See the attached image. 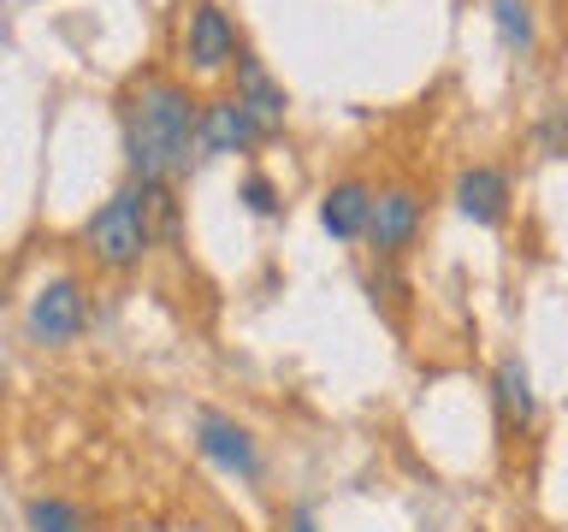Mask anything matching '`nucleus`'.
Returning a JSON list of instances; mask_svg holds the SVG:
<instances>
[{"label": "nucleus", "instance_id": "423d86ee", "mask_svg": "<svg viewBox=\"0 0 568 532\" xmlns=\"http://www.w3.org/2000/svg\"><path fill=\"white\" fill-rule=\"evenodd\" d=\"M373 248H379V260H397L408 243L420 237V195L408 184H390L379 190V202H373V225H367Z\"/></svg>", "mask_w": 568, "mask_h": 532}, {"label": "nucleus", "instance_id": "f8f14e48", "mask_svg": "<svg viewBox=\"0 0 568 532\" xmlns=\"http://www.w3.org/2000/svg\"><path fill=\"white\" fill-rule=\"evenodd\" d=\"M24 532H89V514L78 503H65V497H30Z\"/></svg>", "mask_w": 568, "mask_h": 532}, {"label": "nucleus", "instance_id": "ddd939ff", "mask_svg": "<svg viewBox=\"0 0 568 532\" xmlns=\"http://www.w3.org/2000/svg\"><path fill=\"white\" fill-rule=\"evenodd\" d=\"M491 24H497V42L509 53H527L532 48V12L527 0H491Z\"/></svg>", "mask_w": 568, "mask_h": 532}, {"label": "nucleus", "instance_id": "f257e3e1", "mask_svg": "<svg viewBox=\"0 0 568 532\" xmlns=\"http://www.w3.org/2000/svg\"><path fill=\"white\" fill-rule=\"evenodd\" d=\"M124 131V160L142 184H178L202 149V101L178 78H149L136 83L119 106Z\"/></svg>", "mask_w": 568, "mask_h": 532}, {"label": "nucleus", "instance_id": "4468645a", "mask_svg": "<svg viewBox=\"0 0 568 532\" xmlns=\"http://www.w3.org/2000/svg\"><path fill=\"white\" fill-rule=\"evenodd\" d=\"M243 207L255 213V219H273V213L284 207V202H278V184H273L266 172H248V177H243Z\"/></svg>", "mask_w": 568, "mask_h": 532}, {"label": "nucleus", "instance_id": "dca6fc26", "mask_svg": "<svg viewBox=\"0 0 568 532\" xmlns=\"http://www.w3.org/2000/svg\"><path fill=\"white\" fill-rule=\"evenodd\" d=\"M291 532H320V521H314V509H308V503H296V509H291Z\"/></svg>", "mask_w": 568, "mask_h": 532}, {"label": "nucleus", "instance_id": "2eb2a0df", "mask_svg": "<svg viewBox=\"0 0 568 532\" xmlns=\"http://www.w3.org/2000/svg\"><path fill=\"white\" fill-rule=\"evenodd\" d=\"M539 149L545 154H568V106H557V113L539 124Z\"/></svg>", "mask_w": 568, "mask_h": 532}, {"label": "nucleus", "instance_id": "9b49d317", "mask_svg": "<svg viewBox=\"0 0 568 532\" xmlns=\"http://www.w3.org/2000/svg\"><path fill=\"white\" fill-rule=\"evenodd\" d=\"M237 101L248 106V119L261 124V136H278L284 131V113H291V101H284V89L266 78V65L255 53H243L237 60Z\"/></svg>", "mask_w": 568, "mask_h": 532}, {"label": "nucleus", "instance_id": "f03ea898", "mask_svg": "<svg viewBox=\"0 0 568 532\" xmlns=\"http://www.w3.org/2000/svg\"><path fill=\"white\" fill-rule=\"evenodd\" d=\"M154 213L172 219L166 184H142V177H131V184H124L119 195H106V202L95 207V219L83 225L89 255H95L106 273H131V266H142V255L154 248Z\"/></svg>", "mask_w": 568, "mask_h": 532}, {"label": "nucleus", "instance_id": "7ed1b4c3", "mask_svg": "<svg viewBox=\"0 0 568 532\" xmlns=\"http://www.w3.org/2000/svg\"><path fill=\"white\" fill-rule=\"evenodd\" d=\"M83 326H89V296H83V284L71 273L48 278L42 290L30 296V308H24V331H30V344H42V349L78 344Z\"/></svg>", "mask_w": 568, "mask_h": 532}, {"label": "nucleus", "instance_id": "1a4fd4ad", "mask_svg": "<svg viewBox=\"0 0 568 532\" xmlns=\"http://www.w3.org/2000/svg\"><path fill=\"white\" fill-rule=\"evenodd\" d=\"M456 213L474 225H504L509 213V172L497 166H468L456 177Z\"/></svg>", "mask_w": 568, "mask_h": 532}, {"label": "nucleus", "instance_id": "9d476101", "mask_svg": "<svg viewBox=\"0 0 568 532\" xmlns=\"http://www.w3.org/2000/svg\"><path fill=\"white\" fill-rule=\"evenodd\" d=\"M491 397H497V420H504V432H527L532 415H539V397H532V372L521 355H504L491 372Z\"/></svg>", "mask_w": 568, "mask_h": 532}, {"label": "nucleus", "instance_id": "20e7f679", "mask_svg": "<svg viewBox=\"0 0 568 532\" xmlns=\"http://www.w3.org/2000/svg\"><path fill=\"white\" fill-rule=\"evenodd\" d=\"M237 60H243V48H237V24L225 18V7L220 0H195L184 18V65L190 71H225Z\"/></svg>", "mask_w": 568, "mask_h": 532}, {"label": "nucleus", "instance_id": "39448f33", "mask_svg": "<svg viewBox=\"0 0 568 532\" xmlns=\"http://www.w3.org/2000/svg\"><path fill=\"white\" fill-rule=\"evenodd\" d=\"M195 450L231 479H261V450H255V438H248V426H237L231 415H220V408H202V415H195Z\"/></svg>", "mask_w": 568, "mask_h": 532}, {"label": "nucleus", "instance_id": "6e6552de", "mask_svg": "<svg viewBox=\"0 0 568 532\" xmlns=\"http://www.w3.org/2000/svg\"><path fill=\"white\" fill-rule=\"evenodd\" d=\"M261 142V124L248 119V106L237 95L202 101V154H243Z\"/></svg>", "mask_w": 568, "mask_h": 532}, {"label": "nucleus", "instance_id": "0eeeda50", "mask_svg": "<svg viewBox=\"0 0 568 532\" xmlns=\"http://www.w3.org/2000/svg\"><path fill=\"white\" fill-rule=\"evenodd\" d=\"M373 202H379V190H373L367 177H337V184L320 195V225H326L337 243H355V237H367V225H373Z\"/></svg>", "mask_w": 568, "mask_h": 532}]
</instances>
